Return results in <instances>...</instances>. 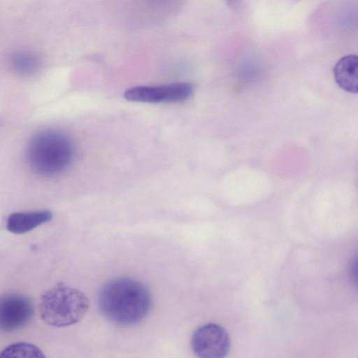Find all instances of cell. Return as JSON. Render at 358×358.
<instances>
[{"instance_id": "8", "label": "cell", "mask_w": 358, "mask_h": 358, "mask_svg": "<svg viewBox=\"0 0 358 358\" xmlns=\"http://www.w3.org/2000/svg\"><path fill=\"white\" fill-rule=\"evenodd\" d=\"M334 76L337 84L344 90L356 94L358 90V59L356 55H348L335 64Z\"/></svg>"}, {"instance_id": "1", "label": "cell", "mask_w": 358, "mask_h": 358, "mask_svg": "<svg viewBox=\"0 0 358 358\" xmlns=\"http://www.w3.org/2000/svg\"><path fill=\"white\" fill-rule=\"evenodd\" d=\"M98 303L101 313L109 320L129 326L147 317L152 306V296L148 288L139 280L118 277L103 286Z\"/></svg>"}, {"instance_id": "10", "label": "cell", "mask_w": 358, "mask_h": 358, "mask_svg": "<svg viewBox=\"0 0 358 358\" xmlns=\"http://www.w3.org/2000/svg\"><path fill=\"white\" fill-rule=\"evenodd\" d=\"M13 69L22 75L33 73L38 68V59L32 54L27 52L15 53L11 59Z\"/></svg>"}, {"instance_id": "3", "label": "cell", "mask_w": 358, "mask_h": 358, "mask_svg": "<svg viewBox=\"0 0 358 358\" xmlns=\"http://www.w3.org/2000/svg\"><path fill=\"white\" fill-rule=\"evenodd\" d=\"M90 308L87 296L78 289L59 283L41 297L39 311L47 324L63 327L79 322Z\"/></svg>"}, {"instance_id": "2", "label": "cell", "mask_w": 358, "mask_h": 358, "mask_svg": "<svg viewBox=\"0 0 358 358\" xmlns=\"http://www.w3.org/2000/svg\"><path fill=\"white\" fill-rule=\"evenodd\" d=\"M73 157L71 140L65 134L54 129L43 130L34 134L26 149V159L31 170L45 178L65 171Z\"/></svg>"}, {"instance_id": "5", "label": "cell", "mask_w": 358, "mask_h": 358, "mask_svg": "<svg viewBox=\"0 0 358 358\" xmlns=\"http://www.w3.org/2000/svg\"><path fill=\"white\" fill-rule=\"evenodd\" d=\"M191 344L199 358H224L229 350L230 340L221 326L208 323L194 332Z\"/></svg>"}, {"instance_id": "6", "label": "cell", "mask_w": 358, "mask_h": 358, "mask_svg": "<svg viewBox=\"0 0 358 358\" xmlns=\"http://www.w3.org/2000/svg\"><path fill=\"white\" fill-rule=\"evenodd\" d=\"M33 313L32 303L24 296L12 294L0 298V330L20 329L28 323Z\"/></svg>"}, {"instance_id": "4", "label": "cell", "mask_w": 358, "mask_h": 358, "mask_svg": "<svg viewBox=\"0 0 358 358\" xmlns=\"http://www.w3.org/2000/svg\"><path fill=\"white\" fill-rule=\"evenodd\" d=\"M193 92L191 84L185 82L156 86H136L127 89L124 96L134 102L176 103L189 98Z\"/></svg>"}, {"instance_id": "7", "label": "cell", "mask_w": 358, "mask_h": 358, "mask_svg": "<svg viewBox=\"0 0 358 358\" xmlns=\"http://www.w3.org/2000/svg\"><path fill=\"white\" fill-rule=\"evenodd\" d=\"M52 217V213L46 210L15 212L8 216L6 228L13 234H22L49 222Z\"/></svg>"}, {"instance_id": "9", "label": "cell", "mask_w": 358, "mask_h": 358, "mask_svg": "<svg viewBox=\"0 0 358 358\" xmlns=\"http://www.w3.org/2000/svg\"><path fill=\"white\" fill-rule=\"evenodd\" d=\"M0 358H45L41 350L28 343H15L6 347Z\"/></svg>"}]
</instances>
